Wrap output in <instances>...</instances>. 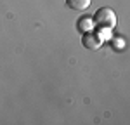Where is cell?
<instances>
[{
    "instance_id": "cell-1",
    "label": "cell",
    "mask_w": 130,
    "mask_h": 125,
    "mask_svg": "<svg viewBox=\"0 0 130 125\" xmlns=\"http://www.w3.org/2000/svg\"><path fill=\"white\" fill-rule=\"evenodd\" d=\"M92 21H94V24H97L104 30H111V28L116 26V14L109 7H101V9L95 10Z\"/></svg>"
},
{
    "instance_id": "cell-2",
    "label": "cell",
    "mask_w": 130,
    "mask_h": 125,
    "mask_svg": "<svg viewBox=\"0 0 130 125\" xmlns=\"http://www.w3.org/2000/svg\"><path fill=\"white\" fill-rule=\"evenodd\" d=\"M102 43H104L102 37L94 33V31H85L83 37H82V45L85 49H89V51H99L102 47Z\"/></svg>"
},
{
    "instance_id": "cell-3",
    "label": "cell",
    "mask_w": 130,
    "mask_h": 125,
    "mask_svg": "<svg viewBox=\"0 0 130 125\" xmlns=\"http://www.w3.org/2000/svg\"><path fill=\"white\" fill-rule=\"evenodd\" d=\"M92 0H66V7L71 10H85L89 9Z\"/></svg>"
},
{
    "instance_id": "cell-4",
    "label": "cell",
    "mask_w": 130,
    "mask_h": 125,
    "mask_svg": "<svg viewBox=\"0 0 130 125\" xmlns=\"http://www.w3.org/2000/svg\"><path fill=\"white\" fill-rule=\"evenodd\" d=\"M92 28H94V21H92V18L83 16V18L78 19V30H80L82 33H85V31H92Z\"/></svg>"
},
{
    "instance_id": "cell-5",
    "label": "cell",
    "mask_w": 130,
    "mask_h": 125,
    "mask_svg": "<svg viewBox=\"0 0 130 125\" xmlns=\"http://www.w3.org/2000/svg\"><path fill=\"white\" fill-rule=\"evenodd\" d=\"M111 43H113V47H116V45H118V47H123V42H121V40H118V42H116V40H113Z\"/></svg>"
}]
</instances>
